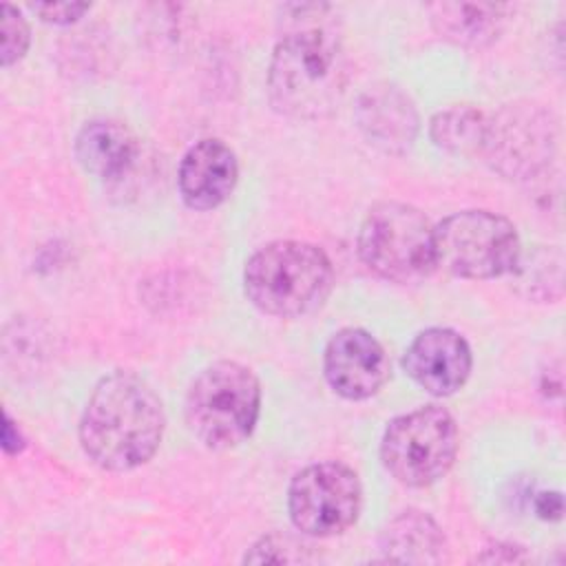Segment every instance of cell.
<instances>
[{"instance_id":"6da1fadb","label":"cell","mask_w":566,"mask_h":566,"mask_svg":"<svg viewBox=\"0 0 566 566\" xmlns=\"http://www.w3.org/2000/svg\"><path fill=\"white\" fill-rule=\"evenodd\" d=\"M166 429L155 389L133 371H113L91 391L80 418V444L104 471H133L146 464Z\"/></svg>"},{"instance_id":"7a4b0ae2","label":"cell","mask_w":566,"mask_h":566,"mask_svg":"<svg viewBox=\"0 0 566 566\" xmlns=\"http://www.w3.org/2000/svg\"><path fill=\"white\" fill-rule=\"evenodd\" d=\"M301 18L274 46L268 69V95L272 106L296 119H318L329 115L345 91L347 60L336 27L316 18Z\"/></svg>"},{"instance_id":"3957f363","label":"cell","mask_w":566,"mask_h":566,"mask_svg":"<svg viewBox=\"0 0 566 566\" xmlns=\"http://www.w3.org/2000/svg\"><path fill=\"white\" fill-rule=\"evenodd\" d=\"M334 285L329 256L307 241H272L259 248L245 263L243 290L248 301L281 318H294L318 310Z\"/></svg>"},{"instance_id":"277c9868","label":"cell","mask_w":566,"mask_h":566,"mask_svg":"<svg viewBox=\"0 0 566 566\" xmlns=\"http://www.w3.org/2000/svg\"><path fill=\"white\" fill-rule=\"evenodd\" d=\"M261 409V385L254 371L234 360L201 369L186 394V424L208 449H232L250 438Z\"/></svg>"},{"instance_id":"5b68a950","label":"cell","mask_w":566,"mask_h":566,"mask_svg":"<svg viewBox=\"0 0 566 566\" xmlns=\"http://www.w3.org/2000/svg\"><path fill=\"white\" fill-rule=\"evenodd\" d=\"M356 245L360 261L394 283H418L436 270L433 226L422 210L402 201L371 206Z\"/></svg>"},{"instance_id":"8992f818","label":"cell","mask_w":566,"mask_h":566,"mask_svg":"<svg viewBox=\"0 0 566 566\" xmlns=\"http://www.w3.org/2000/svg\"><path fill=\"white\" fill-rule=\"evenodd\" d=\"M436 268L460 279L511 274L522 243L515 226L489 210H462L433 226Z\"/></svg>"},{"instance_id":"52a82bcc","label":"cell","mask_w":566,"mask_h":566,"mask_svg":"<svg viewBox=\"0 0 566 566\" xmlns=\"http://www.w3.org/2000/svg\"><path fill=\"white\" fill-rule=\"evenodd\" d=\"M460 433L453 416L438 405H424L394 418L380 440L385 469L405 486L422 489L453 467Z\"/></svg>"},{"instance_id":"ba28073f","label":"cell","mask_w":566,"mask_h":566,"mask_svg":"<svg viewBox=\"0 0 566 566\" xmlns=\"http://www.w3.org/2000/svg\"><path fill=\"white\" fill-rule=\"evenodd\" d=\"M557 122L535 102H513L486 117L482 155L502 177L528 181L539 177L555 157Z\"/></svg>"},{"instance_id":"9c48e42d","label":"cell","mask_w":566,"mask_h":566,"mask_svg":"<svg viewBox=\"0 0 566 566\" xmlns=\"http://www.w3.org/2000/svg\"><path fill=\"white\" fill-rule=\"evenodd\" d=\"M363 489L354 469L343 462H318L298 471L287 491L290 520L303 535L345 533L360 513Z\"/></svg>"},{"instance_id":"30bf717a","label":"cell","mask_w":566,"mask_h":566,"mask_svg":"<svg viewBox=\"0 0 566 566\" xmlns=\"http://www.w3.org/2000/svg\"><path fill=\"white\" fill-rule=\"evenodd\" d=\"M323 369L329 387L347 400H365L389 380V358L382 345L360 327L336 332L323 356Z\"/></svg>"},{"instance_id":"8fae6325","label":"cell","mask_w":566,"mask_h":566,"mask_svg":"<svg viewBox=\"0 0 566 566\" xmlns=\"http://www.w3.org/2000/svg\"><path fill=\"white\" fill-rule=\"evenodd\" d=\"M405 371L433 396L455 394L471 374V347L462 334L449 327H429L407 347Z\"/></svg>"},{"instance_id":"7c38bea8","label":"cell","mask_w":566,"mask_h":566,"mask_svg":"<svg viewBox=\"0 0 566 566\" xmlns=\"http://www.w3.org/2000/svg\"><path fill=\"white\" fill-rule=\"evenodd\" d=\"M237 179L239 164L234 150L214 137L190 146L177 172L179 195L192 210H212L221 206L232 195Z\"/></svg>"},{"instance_id":"4fadbf2b","label":"cell","mask_w":566,"mask_h":566,"mask_svg":"<svg viewBox=\"0 0 566 566\" xmlns=\"http://www.w3.org/2000/svg\"><path fill=\"white\" fill-rule=\"evenodd\" d=\"M356 122L365 137L385 153L402 155L418 133V113L409 95L396 84L369 86L356 106Z\"/></svg>"},{"instance_id":"5bb4252c","label":"cell","mask_w":566,"mask_h":566,"mask_svg":"<svg viewBox=\"0 0 566 566\" xmlns=\"http://www.w3.org/2000/svg\"><path fill=\"white\" fill-rule=\"evenodd\" d=\"M75 159L99 179H122L139 159V139L124 122L91 119L75 137Z\"/></svg>"},{"instance_id":"9a60e30c","label":"cell","mask_w":566,"mask_h":566,"mask_svg":"<svg viewBox=\"0 0 566 566\" xmlns=\"http://www.w3.org/2000/svg\"><path fill=\"white\" fill-rule=\"evenodd\" d=\"M511 4L500 2H433L427 7L436 33L462 49H484L506 29Z\"/></svg>"},{"instance_id":"2e32d148","label":"cell","mask_w":566,"mask_h":566,"mask_svg":"<svg viewBox=\"0 0 566 566\" xmlns=\"http://www.w3.org/2000/svg\"><path fill=\"white\" fill-rule=\"evenodd\" d=\"M385 562L440 564L447 559V539L436 520L418 509L391 517L378 539Z\"/></svg>"},{"instance_id":"e0dca14e","label":"cell","mask_w":566,"mask_h":566,"mask_svg":"<svg viewBox=\"0 0 566 566\" xmlns=\"http://www.w3.org/2000/svg\"><path fill=\"white\" fill-rule=\"evenodd\" d=\"M486 135V115L469 104L436 113L429 122L431 142L453 155H475Z\"/></svg>"},{"instance_id":"ac0fdd59","label":"cell","mask_w":566,"mask_h":566,"mask_svg":"<svg viewBox=\"0 0 566 566\" xmlns=\"http://www.w3.org/2000/svg\"><path fill=\"white\" fill-rule=\"evenodd\" d=\"M511 274L526 298L557 301L564 287V254L555 245H539L528 256L520 254Z\"/></svg>"},{"instance_id":"d6986e66","label":"cell","mask_w":566,"mask_h":566,"mask_svg":"<svg viewBox=\"0 0 566 566\" xmlns=\"http://www.w3.org/2000/svg\"><path fill=\"white\" fill-rule=\"evenodd\" d=\"M307 544L287 533H270L263 535L250 553H245L243 562L248 564H287V562H305Z\"/></svg>"},{"instance_id":"ffe728a7","label":"cell","mask_w":566,"mask_h":566,"mask_svg":"<svg viewBox=\"0 0 566 566\" xmlns=\"http://www.w3.org/2000/svg\"><path fill=\"white\" fill-rule=\"evenodd\" d=\"M0 18H2L0 60H2V66H11L24 57L31 42V33L24 15L13 4H2Z\"/></svg>"},{"instance_id":"44dd1931","label":"cell","mask_w":566,"mask_h":566,"mask_svg":"<svg viewBox=\"0 0 566 566\" xmlns=\"http://www.w3.org/2000/svg\"><path fill=\"white\" fill-rule=\"evenodd\" d=\"M31 9L51 24H71L77 22L88 9V2H38L31 4Z\"/></svg>"},{"instance_id":"7402d4cb","label":"cell","mask_w":566,"mask_h":566,"mask_svg":"<svg viewBox=\"0 0 566 566\" xmlns=\"http://www.w3.org/2000/svg\"><path fill=\"white\" fill-rule=\"evenodd\" d=\"M535 513L542 520H559L564 513V502H562V493L557 491H548V493H537L535 497Z\"/></svg>"},{"instance_id":"603a6c76","label":"cell","mask_w":566,"mask_h":566,"mask_svg":"<svg viewBox=\"0 0 566 566\" xmlns=\"http://www.w3.org/2000/svg\"><path fill=\"white\" fill-rule=\"evenodd\" d=\"M478 562H526V555L522 553L520 546H513V544H495V546H489L482 555L475 557Z\"/></svg>"},{"instance_id":"cb8c5ba5","label":"cell","mask_w":566,"mask_h":566,"mask_svg":"<svg viewBox=\"0 0 566 566\" xmlns=\"http://www.w3.org/2000/svg\"><path fill=\"white\" fill-rule=\"evenodd\" d=\"M2 449L9 455L20 453L24 449V436L7 413H4V424H2Z\"/></svg>"}]
</instances>
